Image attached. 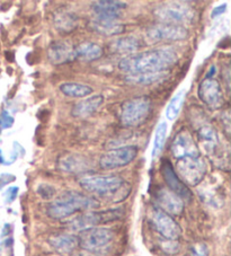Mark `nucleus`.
Wrapping results in <instances>:
<instances>
[{"instance_id":"nucleus-27","label":"nucleus","mask_w":231,"mask_h":256,"mask_svg":"<svg viewBox=\"0 0 231 256\" xmlns=\"http://www.w3.org/2000/svg\"><path fill=\"white\" fill-rule=\"evenodd\" d=\"M60 92L66 96L74 97V98H82L90 96L92 92V88L85 84L80 82H64L59 87Z\"/></svg>"},{"instance_id":"nucleus-31","label":"nucleus","mask_w":231,"mask_h":256,"mask_svg":"<svg viewBox=\"0 0 231 256\" xmlns=\"http://www.w3.org/2000/svg\"><path fill=\"white\" fill-rule=\"evenodd\" d=\"M190 256H208V246L204 242H196L190 247Z\"/></svg>"},{"instance_id":"nucleus-34","label":"nucleus","mask_w":231,"mask_h":256,"mask_svg":"<svg viewBox=\"0 0 231 256\" xmlns=\"http://www.w3.org/2000/svg\"><path fill=\"white\" fill-rule=\"evenodd\" d=\"M214 72H216V68H214V66H212L210 72L206 74V78H211V76H212V74H214Z\"/></svg>"},{"instance_id":"nucleus-6","label":"nucleus","mask_w":231,"mask_h":256,"mask_svg":"<svg viewBox=\"0 0 231 256\" xmlns=\"http://www.w3.org/2000/svg\"><path fill=\"white\" fill-rule=\"evenodd\" d=\"M82 190L88 193H94L97 196H114L124 188L126 182L122 178L116 175L108 176H87L79 180Z\"/></svg>"},{"instance_id":"nucleus-24","label":"nucleus","mask_w":231,"mask_h":256,"mask_svg":"<svg viewBox=\"0 0 231 256\" xmlns=\"http://www.w3.org/2000/svg\"><path fill=\"white\" fill-rule=\"evenodd\" d=\"M76 59H79L85 62L98 60L103 56V48L98 44L92 42H82L74 48Z\"/></svg>"},{"instance_id":"nucleus-10","label":"nucleus","mask_w":231,"mask_h":256,"mask_svg":"<svg viewBox=\"0 0 231 256\" xmlns=\"http://www.w3.org/2000/svg\"><path fill=\"white\" fill-rule=\"evenodd\" d=\"M149 222L156 232L165 238L166 240H177L182 234L180 224L172 216L164 212L158 206H152L149 211Z\"/></svg>"},{"instance_id":"nucleus-13","label":"nucleus","mask_w":231,"mask_h":256,"mask_svg":"<svg viewBox=\"0 0 231 256\" xmlns=\"http://www.w3.org/2000/svg\"><path fill=\"white\" fill-rule=\"evenodd\" d=\"M170 150L175 160L183 157H200L198 146L195 142L193 136L188 130H180L172 141Z\"/></svg>"},{"instance_id":"nucleus-4","label":"nucleus","mask_w":231,"mask_h":256,"mask_svg":"<svg viewBox=\"0 0 231 256\" xmlns=\"http://www.w3.org/2000/svg\"><path fill=\"white\" fill-rule=\"evenodd\" d=\"M198 138L200 144H201V147L204 149L206 155L211 158V160H214L216 164L219 165L221 168H224L226 167L228 170V150L224 148L214 128L210 126H201L198 132Z\"/></svg>"},{"instance_id":"nucleus-9","label":"nucleus","mask_w":231,"mask_h":256,"mask_svg":"<svg viewBox=\"0 0 231 256\" xmlns=\"http://www.w3.org/2000/svg\"><path fill=\"white\" fill-rule=\"evenodd\" d=\"M78 246L88 252H97L108 247L114 240V232L110 228L92 227L79 232Z\"/></svg>"},{"instance_id":"nucleus-32","label":"nucleus","mask_w":231,"mask_h":256,"mask_svg":"<svg viewBox=\"0 0 231 256\" xmlns=\"http://www.w3.org/2000/svg\"><path fill=\"white\" fill-rule=\"evenodd\" d=\"M162 247L167 254H175L180 250V244L176 240H166L162 242Z\"/></svg>"},{"instance_id":"nucleus-33","label":"nucleus","mask_w":231,"mask_h":256,"mask_svg":"<svg viewBox=\"0 0 231 256\" xmlns=\"http://www.w3.org/2000/svg\"><path fill=\"white\" fill-rule=\"evenodd\" d=\"M226 4H224V5H221V6H219V7L214 8V10H212V17H216V16L221 15L222 12H224L226 10Z\"/></svg>"},{"instance_id":"nucleus-18","label":"nucleus","mask_w":231,"mask_h":256,"mask_svg":"<svg viewBox=\"0 0 231 256\" xmlns=\"http://www.w3.org/2000/svg\"><path fill=\"white\" fill-rule=\"evenodd\" d=\"M126 7V4L123 2H112V0H106V2H92V10L94 12L97 20H116L120 18L121 10Z\"/></svg>"},{"instance_id":"nucleus-30","label":"nucleus","mask_w":231,"mask_h":256,"mask_svg":"<svg viewBox=\"0 0 231 256\" xmlns=\"http://www.w3.org/2000/svg\"><path fill=\"white\" fill-rule=\"evenodd\" d=\"M38 193L43 198L48 200V198H52L53 196H54L56 190H54V188L51 186V185L41 184V185H38Z\"/></svg>"},{"instance_id":"nucleus-3","label":"nucleus","mask_w":231,"mask_h":256,"mask_svg":"<svg viewBox=\"0 0 231 256\" xmlns=\"http://www.w3.org/2000/svg\"><path fill=\"white\" fill-rule=\"evenodd\" d=\"M152 103L148 96H138L124 102L120 112V120L126 128H136L148 120Z\"/></svg>"},{"instance_id":"nucleus-22","label":"nucleus","mask_w":231,"mask_h":256,"mask_svg":"<svg viewBox=\"0 0 231 256\" xmlns=\"http://www.w3.org/2000/svg\"><path fill=\"white\" fill-rule=\"evenodd\" d=\"M88 28L92 32L105 35V36H113V35L122 34L126 30V26L118 23L116 20H105L94 18L88 23Z\"/></svg>"},{"instance_id":"nucleus-7","label":"nucleus","mask_w":231,"mask_h":256,"mask_svg":"<svg viewBox=\"0 0 231 256\" xmlns=\"http://www.w3.org/2000/svg\"><path fill=\"white\" fill-rule=\"evenodd\" d=\"M176 170L178 178L186 186H196L206 176V165L202 156L183 157L176 160Z\"/></svg>"},{"instance_id":"nucleus-5","label":"nucleus","mask_w":231,"mask_h":256,"mask_svg":"<svg viewBox=\"0 0 231 256\" xmlns=\"http://www.w3.org/2000/svg\"><path fill=\"white\" fill-rule=\"evenodd\" d=\"M154 14L164 23L174 25L193 23L196 18V10L188 4L182 2L162 4L154 8Z\"/></svg>"},{"instance_id":"nucleus-17","label":"nucleus","mask_w":231,"mask_h":256,"mask_svg":"<svg viewBox=\"0 0 231 256\" xmlns=\"http://www.w3.org/2000/svg\"><path fill=\"white\" fill-rule=\"evenodd\" d=\"M48 59L52 64L60 66L76 60L74 46L66 41H54L48 48Z\"/></svg>"},{"instance_id":"nucleus-28","label":"nucleus","mask_w":231,"mask_h":256,"mask_svg":"<svg viewBox=\"0 0 231 256\" xmlns=\"http://www.w3.org/2000/svg\"><path fill=\"white\" fill-rule=\"evenodd\" d=\"M184 98H185L184 90L178 92L174 97H172L166 108V118H168V120H170V121L175 120L177 116H178L180 112V108H182V106H183Z\"/></svg>"},{"instance_id":"nucleus-19","label":"nucleus","mask_w":231,"mask_h":256,"mask_svg":"<svg viewBox=\"0 0 231 256\" xmlns=\"http://www.w3.org/2000/svg\"><path fill=\"white\" fill-rule=\"evenodd\" d=\"M78 17L74 12L66 10V7L59 8L53 14V24L58 32L62 34H70L78 28Z\"/></svg>"},{"instance_id":"nucleus-2","label":"nucleus","mask_w":231,"mask_h":256,"mask_svg":"<svg viewBox=\"0 0 231 256\" xmlns=\"http://www.w3.org/2000/svg\"><path fill=\"white\" fill-rule=\"evenodd\" d=\"M97 206H98V202L94 198L80 192L66 191L48 204V214L52 219L61 220L79 211L92 210Z\"/></svg>"},{"instance_id":"nucleus-14","label":"nucleus","mask_w":231,"mask_h":256,"mask_svg":"<svg viewBox=\"0 0 231 256\" xmlns=\"http://www.w3.org/2000/svg\"><path fill=\"white\" fill-rule=\"evenodd\" d=\"M198 94L208 108L211 110H218L224 106V94L220 82L214 78H206L198 86Z\"/></svg>"},{"instance_id":"nucleus-26","label":"nucleus","mask_w":231,"mask_h":256,"mask_svg":"<svg viewBox=\"0 0 231 256\" xmlns=\"http://www.w3.org/2000/svg\"><path fill=\"white\" fill-rule=\"evenodd\" d=\"M170 76V72H146V74H128L126 77V80L132 85H151V84L158 82L162 79Z\"/></svg>"},{"instance_id":"nucleus-16","label":"nucleus","mask_w":231,"mask_h":256,"mask_svg":"<svg viewBox=\"0 0 231 256\" xmlns=\"http://www.w3.org/2000/svg\"><path fill=\"white\" fill-rule=\"evenodd\" d=\"M162 174L167 184V188H170L172 192L177 194L182 200L190 201L192 198L190 188L182 182V180L177 176L176 172L172 167V162L167 160H164L162 162Z\"/></svg>"},{"instance_id":"nucleus-20","label":"nucleus","mask_w":231,"mask_h":256,"mask_svg":"<svg viewBox=\"0 0 231 256\" xmlns=\"http://www.w3.org/2000/svg\"><path fill=\"white\" fill-rule=\"evenodd\" d=\"M104 102L103 95H95L87 97V98L82 100L78 103L74 105L72 110H71V114L74 118H85L94 114L97 110H98Z\"/></svg>"},{"instance_id":"nucleus-25","label":"nucleus","mask_w":231,"mask_h":256,"mask_svg":"<svg viewBox=\"0 0 231 256\" xmlns=\"http://www.w3.org/2000/svg\"><path fill=\"white\" fill-rule=\"evenodd\" d=\"M139 48L140 43L134 36H122L110 43V50L120 54H131Z\"/></svg>"},{"instance_id":"nucleus-15","label":"nucleus","mask_w":231,"mask_h":256,"mask_svg":"<svg viewBox=\"0 0 231 256\" xmlns=\"http://www.w3.org/2000/svg\"><path fill=\"white\" fill-rule=\"evenodd\" d=\"M157 206L170 216H180L184 211V201L167 188H159L154 193Z\"/></svg>"},{"instance_id":"nucleus-21","label":"nucleus","mask_w":231,"mask_h":256,"mask_svg":"<svg viewBox=\"0 0 231 256\" xmlns=\"http://www.w3.org/2000/svg\"><path fill=\"white\" fill-rule=\"evenodd\" d=\"M88 167V160L78 154L66 152L59 157V170L66 173H82Z\"/></svg>"},{"instance_id":"nucleus-29","label":"nucleus","mask_w":231,"mask_h":256,"mask_svg":"<svg viewBox=\"0 0 231 256\" xmlns=\"http://www.w3.org/2000/svg\"><path fill=\"white\" fill-rule=\"evenodd\" d=\"M166 136H167V123L162 122L159 123L156 130V136H154V152L152 156L156 157L159 154L162 152V150L165 146L166 141Z\"/></svg>"},{"instance_id":"nucleus-35","label":"nucleus","mask_w":231,"mask_h":256,"mask_svg":"<svg viewBox=\"0 0 231 256\" xmlns=\"http://www.w3.org/2000/svg\"><path fill=\"white\" fill-rule=\"evenodd\" d=\"M6 56H7V58H8V59H10V61H14V56H12V54H10V52H7V54H6Z\"/></svg>"},{"instance_id":"nucleus-11","label":"nucleus","mask_w":231,"mask_h":256,"mask_svg":"<svg viewBox=\"0 0 231 256\" xmlns=\"http://www.w3.org/2000/svg\"><path fill=\"white\" fill-rule=\"evenodd\" d=\"M146 38L150 43L160 41H182L188 38V30L182 25L156 24L146 30Z\"/></svg>"},{"instance_id":"nucleus-1","label":"nucleus","mask_w":231,"mask_h":256,"mask_svg":"<svg viewBox=\"0 0 231 256\" xmlns=\"http://www.w3.org/2000/svg\"><path fill=\"white\" fill-rule=\"evenodd\" d=\"M178 56L174 48L165 46L131 54L123 58L118 64V68L128 74L165 72L175 66Z\"/></svg>"},{"instance_id":"nucleus-8","label":"nucleus","mask_w":231,"mask_h":256,"mask_svg":"<svg viewBox=\"0 0 231 256\" xmlns=\"http://www.w3.org/2000/svg\"><path fill=\"white\" fill-rule=\"evenodd\" d=\"M124 211L121 208L108 209L105 211H90V212L82 214L74 218L69 224V227L72 230H85V229L97 227L102 224H108L118 220L123 217Z\"/></svg>"},{"instance_id":"nucleus-12","label":"nucleus","mask_w":231,"mask_h":256,"mask_svg":"<svg viewBox=\"0 0 231 256\" xmlns=\"http://www.w3.org/2000/svg\"><path fill=\"white\" fill-rule=\"evenodd\" d=\"M136 146H124L105 152L100 160V166L103 170H115L130 164L138 156Z\"/></svg>"},{"instance_id":"nucleus-23","label":"nucleus","mask_w":231,"mask_h":256,"mask_svg":"<svg viewBox=\"0 0 231 256\" xmlns=\"http://www.w3.org/2000/svg\"><path fill=\"white\" fill-rule=\"evenodd\" d=\"M48 242L60 254H70L77 248L78 237L69 234H56L48 238Z\"/></svg>"}]
</instances>
